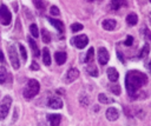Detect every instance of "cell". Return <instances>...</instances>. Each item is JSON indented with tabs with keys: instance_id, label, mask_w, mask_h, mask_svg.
<instances>
[{
	"instance_id": "cell-1",
	"label": "cell",
	"mask_w": 151,
	"mask_h": 126,
	"mask_svg": "<svg viewBox=\"0 0 151 126\" xmlns=\"http://www.w3.org/2000/svg\"><path fill=\"white\" fill-rule=\"evenodd\" d=\"M147 77L140 71H129L126 73L125 78V85H126V91L129 93V96L133 99V96L136 92L146 84Z\"/></svg>"
},
{
	"instance_id": "cell-2",
	"label": "cell",
	"mask_w": 151,
	"mask_h": 126,
	"mask_svg": "<svg viewBox=\"0 0 151 126\" xmlns=\"http://www.w3.org/2000/svg\"><path fill=\"white\" fill-rule=\"evenodd\" d=\"M39 90H40L39 83L36 79H29L28 83H27V85H26V87L24 88V92H22L24 93V97L26 99H31L34 96H37Z\"/></svg>"
},
{
	"instance_id": "cell-3",
	"label": "cell",
	"mask_w": 151,
	"mask_h": 126,
	"mask_svg": "<svg viewBox=\"0 0 151 126\" xmlns=\"http://www.w3.org/2000/svg\"><path fill=\"white\" fill-rule=\"evenodd\" d=\"M12 105V98L10 96H5L0 103V120H4L10 111V107Z\"/></svg>"
},
{
	"instance_id": "cell-4",
	"label": "cell",
	"mask_w": 151,
	"mask_h": 126,
	"mask_svg": "<svg viewBox=\"0 0 151 126\" xmlns=\"http://www.w3.org/2000/svg\"><path fill=\"white\" fill-rule=\"evenodd\" d=\"M8 57H10V61H11V65L14 70H18L20 66V62H19V57H18V52L17 48L13 45H8Z\"/></svg>"
},
{
	"instance_id": "cell-5",
	"label": "cell",
	"mask_w": 151,
	"mask_h": 126,
	"mask_svg": "<svg viewBox=\"0 0 151 126\" xmlns=\"http://www.w3.org/2000/svg\"><path fill=\"white\" fill-rule=\"evenodd\" d=\"M11 20H12L11 12L8 11V8L5 5H1L0 6V22L3 25H10Z\"/></svg>"
},
{
	"instance_id": "cell-6",
	"label": "cell",
	"mask_w": 151,
	"mask_h": 126,
	"mask_svg": "<svg viewBox=\"0 0 151 126\" xmlns=\"http://www.w3.org/2000/svg\"><path fill=\"white\" fill-rule=\"evenodd\" d=\"M87 43H88V39H87V37H86L85 34L77 36V37L73 38V45H74L77 48H79V50L84 48V47L87 45Z\"/></svg>"
},
{
	"instance_id": "cell-7",
	"label": "cell",
	"mask_w": 151,
	"mask_h": 126,
	"mask_svg": "<svg viewBox=\"0 0 151 126\" xmlns=\"http://www.w3.org/2000/svg\"><path fill=\"white\" fill-rule=\"evenodd\" d=\"M110 59V55H109V52L106 51L105 47H100L98 50V61L100 65H106L107 61Z\"/></svg>"
},
{
	"instance_id": "cell-8",
	"label": "cell",
	"mask_w": 151,
	"mask_h": 126,
	"mask_svg": "<svg viewBox=\"0 0 151 126\" xmlns=\"http://www.w3.org/2000/svg\"><path fill=\"white\" fill-rule=\"evenodd\" d=\"M78 77H79V71H78L77 69H74V67H71V69L66 72L65 81H66L67 84L73 83L74 80H77V79H78Z\"/></svg>"
},
{
	"instance_id": "cell-9",
	"label": "cell",
	"mask_w": 151,
	"mask_h": 126,
	"mask_svg": "<svg viewBox=\"0 0 151 126\" xmlns=\"http://www.w3.org/2000/svg\"><path fill=\"white\" fill-rule=\"evenodd\" d=\"M47 105L51 107V108H54V110H58V108H62L63 107V102L59 97H51L47 102Z\"/></svg>"
},
{
	"instance_id": "cell-10",
	"label": "cell",
	"mask_w": 151,
	"mask_h": 126,
	"mask_svg": "<svg viewBox=\"0 0 151 126\" xmlns=\"http://www.w3.org/2000/svg\"><path fill=\"white\" fill-rule=\"evenodd\" d=\"M119 118V112L117 108L114 107H109L106 110V119L110 120V121H114Z\"/></svg>"
},
{
	"instance_id": "cell-11",
	"label": "cell",
	"mask_w": 151,
	"mask_h": 126,
	"mask_svg": "<svg viewBox=\"0 0 151 126\" xmlns=\"http://www.w3.org/2000/svg\"><path fill=\"white\" fill-rule=\"evenodd\" d=\"M47 119H48L51 126H59L60 120H62V116L60 114H48Z\"/></svg>"
},
{
	"instance_id": "cell-12",
	"label": "cell",
	"mask_w": 151,
	"mask_h": 126,
	"mask_svg": "<svg viewBox=\"0 0 151 126\" xmlns=\"http://www.w3.org/2000/svg\"><path fill=\"white\" fill-rule=\"evenodd\" d=\"M107 77H109V80H111L112 83H116L119 78V74L114 67H109L107 69Z\"/></svg>"
},
{
	"instance_id": "cell-13",
	"label": "cell",
	"mask_w": 151,
	"mask_h": 126,
	"mask_svg": "<svg viewBox=\"0 0 151 126\" xmlns=\"http://www.w3.org/2000/svg\"><path fill=\"white\" fill-rule=\"evenodd\" d=\"M125 5H126L125 0H111V3H110V7L113 11H117L122 6H125Z\"/></svg>"
},
{
	"instance_id": "cell-14",
	"label": "cell",
	"mask_w": 151,
	"mask_h": 126,
	"mask_svg": "<svg viewBox=\"0 0 151 126\" xmlns=\"http://www.w3.org/2000/svg\"><path fill=\"white\" fill-rule=\"evenodd\" d=\"M54 59H55L58 65H63L66 61V53L65 52H57L54 54Z\"/></svg>"
},
{
	"instance_id": "cell-15",
	"label": "cell",
	"mask_w": 151,
	"mask_h": 126,
	"mask_svg": "<svg viewBox=\"0 0 151 126\" xmlns=\"http://www.w3.org/2000/svg\"><path fill=\"white\" fill-rule=\"evenodd\" d=\"M27 39H28L29 46H31V48H32V52H33L34 57H39V55H40V51H39V48H38L37 43H36V41L33 40V38H31V37H28Z\"/></svg>"
},
{
	"instance_id": "cell-16",
	"label": "cell",
	"mask_w": 151,
	"mask_h": 126,
	"mask_svg": "<svg viewBox=\"0 0 151 126\" xmlns=\"http://www.w3.org/2000/svg\"><path fill=\"white\" fill-rule=\"evenodd\" d=\"M116 27V20L113 19H106L103 21V28L106 31H112Z\"/></svg>"
},
{
	"instance_id": "cell-17",
	"label": "cell",
	"mask_w": 151,
	"mask_h": 126,
	"mask_svg": "<svg viewBox=\"0 0 151 126\" xmlns=\"http://www.w3.org/2000/svg\"><path fill=\"white\" fill-rule=\"evenodd\" d=\"M48 21H50V24H51L52 26H54V27H55V29L58 31V32H63V29H64V25H63V22L60 21V20H57V19H52V18H50V19H48Z\"/></svg>"
},
{
	"instance_id": "cell-18",
	"label": "cell",
	"mask_w": 151,
	"mask_h": 126,
	"mask_svg": "<svg viewBox=\"0 0 151 126\" xmlns=\"http://www.w3.org/2000/svg\"><path fill=\"white\" fill-rule=\"evenodd\" d=\"M43 61H44V64L47 65V66L51 65V55H50L48 48H44L43 50Z\"/></svg>"
},
{
	"instance_id": "cell-19",
	"label": "cell",
	"mask_w": 151,
	"mask_h": 126,
	"mask_svg": "<svg viewBox=\"0 0 151 126\" xmlns=\"http://www.w3.org/2000/svg\"><path fill=\"white\" fill-rule=\"evenodd\" d=\"M98 100L102 104H111V103H113V99L112 98H109L106 94H104V93H100L99 94V96H98Z\"/></svg>"
},
{
	"instance_id": "cell-20",
	"label": "cell",
	"mask_w": 151,
	"mask_h": 126,
	"mask_svg": "<svg viewBox=\"0 0 151 126\" xmlns=\"http://www.w3.org/2000/svg\"><path fill=\"white\" fill-rule=\"evenodd\" d=\"M137 21H138V18H137V15H136L135 13H130V14L126 17V22H128L130 26H135V25L137 24Z\"/></svg>"
},
{
	"instance_id": "cell-21",
	"label": "cell",
	"mask_w": 151,
	"mask_h": 126,
	"mask_svg": "<svg viewBox=\"0 0 151 126\" xmlns=\"http://www.w3.org/2000/svg\"><path fill=\"white\" fill-rule=\"evenodd\" d=\"M86 72L90 74V76H92V77H97L98 76V70L95 65H88L86 67Z\"/></svg>"
},
{
	"instance_id": "cell-22",
	"label": "cell",
	"mask_w": 151,
	"mask_h": 126,
	"mask_svg": "<svg viewBox=\"0 0 151 126\" xmlns=\"http://www.w3.org/2000/svg\"><path fill=\"white\" fill-rule=\"evenodd\" d=\"M149 52H150V46L147 45V44H145L144 46H143V48H142V51H140V53H139V59H144V58H146L147 57V54H149Z\"/></svg>"
},
{
	"instance_id": "cell-23",
	"label": "cell",
	"mask_w": 151,
	"mask_h": 126,
	"mask_svg": "<svg viewBox=\"0 0 151 126\" xmlns=\"http://www.w3.org/2000/svg\"><path fill=\"white\" fill-rule=\"evenodd\" d=\"M41 39H43V41L46 43V44H48V43L51 41V36H50V33H48V31L45 29V28L41 29Z\"/></svg>"
},
{
	"instance_id": "cell-24",
	"label": "cell",
	"mask_w": 151,
	"mask_h": 126,
	"mask_svg": "<svg viewBox=\"0 0 151 126\" xmlns=\"http://www.w3.org/2000/svg\"><path fill=\"white\" fill-rule=\"evenodd\" d=\"M6 76H7L6 69L4 66H1L0 67V84H4L6 81Z\"/></svg>"
},
{
	"instance_id": "cell-25",
	"label": "cell",
	"mask_w": 151,
	"mask_h": 126,
	"mask_svg": "<svg viewBox=\"0 0 151 126\" xmlns=\"http://www.w3.org/2000/svg\"><path fill=\"white\" fill-rule=\"evenodd\" d=\"M29 32H31V34H32L34 38H37V37L39 36L38 27H37V25H36V24H32L31 26H29Z\"/></svg>"
},
{
	"instance_id": "cell-26",
	"label": "cell",
	"mask_w": 151,
	"mask_h": 126,
	"mask_svg": "<svg viewBox=\"0 0 151 126\" xmlns=\"http://www.w3.org/2000/svg\"><path fill=\"white\" fill-rule=\"evenodd\" d=\"M79 102H80V104L83 106H87L88 103H90V99H88V97L86 96V94H81V96L79 97Z\"/></svg>"
},
{
	"instance_id": "cell-27",
	"label": "cell",
	"mask_w": 151,
	"mask_h": 126,
	"mask_svg": "<svg viewBox=\"0 0 151 126\" xmlns=\"http://www.w3.org/2000/svg\"><path fill=\"white\" fill-rule=\"evenodd\" d=\"M93 54H95L93 47H90V50H88L87 53H86V59H85V61H91V60L93 59Z\"/></svg>"
},
{
	"instance_id": "cell-28",
	"label": "cell",
	"mask_w": 151,
	"mask_h": 126,
	"mask_svg": "<svg viewBox=\"0 0 151 126\" xmlns=\"http://www.w3.org/2000/svg\"><path fill=\"white\" fill-rule=\"evenodd\" d=\"M33 4L38 10H44V7H45V3L43 0H33Z\"/></svg>"
},
{
	"instance_id": "cell-29",
	"label": "cell",
	"mask_w": 151,
	"mask_h": 126,
	"mask_svg": "<svg viewBox=\"0 0 151 126\" xmlns=\"http://www.w3.org/2000/svg\"><path fill=\"white\" fill-rule=\"evenodd\" d=\"M71 29H72V32H78V31L83 29V25L78 24V22H74V24L71 25Z\"/></svg>"
},
{
	"instance_id": "cell-30",
	"label": "cell",
	"mask_w": 151,
	"mask_h": 126,
	"mask_svg": "<svg viewBox=\"0 0 151 126\" xmlns=\"http://www.w3.org/2000/svg\"><path fill=\"white\" fill-rule=\"evenodd\" d=\"M19 51H20V54H21V57H22V59H24V61H26V59H27V52H26V50H25V47H24V45H19Z\"/></svg>"
},
{
	"instance_id": "cell-31",
	"label": "cell",
	"mask_w": 151,
	"mask_h": 126,
	"mask_svg": "<svg viewBox=\"0 0 151 126\" xmlns=\"http://www.w3.org/2000/svg\"><path fill=\"white\" fill-rule=\"evenodd\" d=\"M143 34H144V37L149 40V41H151V32H150V29L149 28H143Z\"/></svg>"
},
{
	"instance_id": "cell-32",
	"label": "cell",
	"mask_w": 151,
	"mask_h": 126,
	"mask_svg": "<svg viewBox=\"0 0 151 126\" xmlns=\"http://www.w3.org/2000/svg\"><path fill=\"white\" fill-rule=\"evenodd\" d=\"M50 12H51V14H52V15H59V14H60L59 8H58L57 6H52V7H51V10H50Z\"/></svg>"
},
{
	"instance_id": "cell-33",
	"label": "cell",
	"mask_w": 151,
	"mask_h": 126,
	"mask_svg": "<svg viewBox=\"0 0 151 126\" xmlns=\"http://www.w3.org/2000/svg\"><path fill=\"white\" fill-rule=\"evenodd\" d=\"M110 88H111V91H112L114 94H119V93H120V87H119L118 85H112Z\"/></svg>"
},
{
	"instance_id": "cell-34",
	"label": "cell",
	"mask_w": 151,
	"mask_h": 126,
	"mask_svg": "<svg viewBox=\"0 0 151 126\" xmlns=\"http://www.w3.org/2000/svg\"><path fill=\"white\" fill-rule=\"evenodd\" d=\"M132 43H133V38H132L131 36H128V37H126V40H125V43H124V44H125L126 46H131V45H132Z\"/></svg>"
},
{
	"instance_id": "cell-35",
	"label": "cell",
	"mask_w": 151,
	"mask_h": 126,
	"mask_svg": "<svg viewBox=\"0 0 151 126\" xmlns=\"http://www.w3.org/2000/svg\"><path fill=\"white\" fill-rule=\"evenodd\" d=\"M31 70H32V71H38V70H39V65L37 64L36 61H33L32 64H31Z\"/></svg>"
},
{
	"instance_id": "cell-36",
	"label": "cell",
	"mask_w": 151,
	"mask_h": 126,
	"mask_svg": "<svg viewBox=\"0 0 151 126\" xmlns=\"http://www.w3.org/2000/svg\"><path fill=\"white\" fill-rule=\"evenodd\" d=\"M145 66H146V67L149 69V71L151 72V60H149L147 62H145Z\"/></svg>"
},
{
	"instance_id": "cell-37",
	"label": "cell",
	"mask_w": 151,
	"mask_h": 126,
	"mask_svg": "<svg viewBox=\"0 0 151 126\" xmlns=\"http://www.w3.org/2000/svg\"><path fill=\"white\" fill-rule=\"evenodd\" d=\"M117 57L120 59V61H122V62H124V59H123V55H122V53H120V52H117Z\"/></svg>"
},
{
	"instance_id": "cell-38",
	"label": "cell",
	"mask_w": 151,
	"mask_h": 126,
	"mask_svg": "<svg viewBox=\"0 0 151 126\" xmlns=\"http://www.w3.org/2000/svg\"><path fill=\"white\" fill-rule=\"evenodd\" d=\"M0 61L4 62V54H3V52H0Z\"/></svg>"
},
{
	"instance_id": "cell-39",
	"label": "cell",
	"mask_w": 151,
	"mask_h": 126,
	"mask_svg": "<svg viewBox=\"0 0 151 126\" xmlns=\"http://www.w3.org/2000/svg\"><path fill=\"white\" fill-rule=\"evenodd\" d=\"M87 1H90V3H91V1H93V0H87Z\"/></svg>"
},
{
	"instance_id": "cell-40",
	"label": "cell",
	"mask_w": 151,
	"mask_h": 126,
	"mask_svg": "<svg viewBox=\"0 0 151 126\" xmlns=\"http://www.w3.org/2000/svg\"><path fill=\"white\" fill-rule=\"evenodd\" d=\"M150 3H151V0H150Z\"/></svg>"
}]
</instances>
